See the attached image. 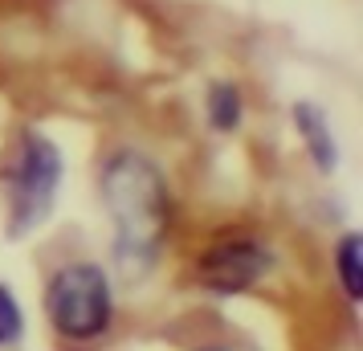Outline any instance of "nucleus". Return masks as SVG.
Returning <instances> with one entry per match:
<instances>
[{
	"instance_id": "nucleus-1",
	"label": "nucleus",
	"mask_w": 363,
	"mask_h": 351,
	"mask_svg": "<svg viewBox=\"0 0 363 351\" xmlns=\"http://www.w3.org/2000/svg\"><path fill=\"white\" fill-rule=\"evenodd\" d=\"M102 204L115 225V262L127 278H143L172 229V192L160 164L143 151H115L99 176Z\"/></svg>"
},
{
	"instance_id": "nucleus-3",
	"label": "nucleus",
	"mask_w": 363,
	"mask_h": 351,
	"mask_svg": "<svg viewBox=\"0 0 363 351\" xmlns=\"http://www.w3.org/2000/svg\"><path fill=\"white\" fill-rule=\"evenodd\" d=\"M45 315L66 339H99L111 327L115 315V294L111 278L94 262H69L45 286Z\"/></svg>"
},
{
	"instance_id": "nucleus-4",
	"label": "nucleus",
	"mask_w": 363,
	"mask_h": 351,
	"mask_svg": "<svg viewBox=\"0 0 363 351\" xmlns=\"http://www.w3.org/2000/svg\"><path fill=\"white\" fill-rule=\"evenodd\" d=\"M274 266V253L253 237H225L196 257V278L213 294H241L257 286Z\"/></svg>"
},
{
	"instance_id": "nucleus-5",
	"label": "nucleus",
	"mask_w": 363,
	"mask_h": 351,
	"mask_svg": "<svg viewBox=\"0 0 363 351\" xmlns=\"http://www.w3.org/2000/svg\"><path fill=\"white\" fill-rule=\"evenodd\" d=\"M294 127H298V139L311 151L314 167L318 172H335L339 167V139L330 131L327 111L314 106V102H294Z\"/></svg>"
},
{
	"instance_id": "nucleus-8",
	"label": "nucleus",
	"mask_w": 363,
	"mask_h": 351,
	"mask_svg": "<svg viewBox=\"0 0 363 351\" xmlns=\"http://www.w3.org/2000/svg\"><path fill=\"white\" fill-rule=\"evenodd\" d=\"M21 335H25V311H21L17 294L0 282V347L17 343Z\"/></svg>"
},
{
	"instance_id": "nucleus-2",
	"label": "nucleus",
	"mask_w": 363,
	"mask_h": 351,
	"mask_svg": "<svg viewBox=\"0 0 363 351\" xmlns=\"http://www.w3.org/2000/svg\"><path fill=\"white\" fill-rule=\"evenodd\" d=\"M62 172L66 164L50 135H21L13 164H9V233L13 237H25L45 225L57 201V188H62Z\"/></svg>"
},
{
	"instance_id": "nucleus-7",
	"label": "nucleus",
	"mask_w": 363,
	"mask_h": 351,
	"mask_svg": "<svg viewBox=\"0 0 363 351\" xmlns=\"http://www.w3.org/2000/svg\"><path fill=\"white\" fill-rule=\"evenodd\" d=\"M335 269H339V282H343L347 299H359L363 294V241H359V233H347L339 241Z\"/></svg>"
},
{
	"instance_id": "nucleus-9",
	"label": "nucleus",
	"mask_w": 363,
	"mask_h": 351,
	"mask_svg": "<svg viewBox=\"0 0 363 351\" xmlns=\"http://www.w3.org/2000/svg\"><path fill=\"white\" fill-rule=\"evenodd\" d=\"M204 351H249V347H204Z\"/></svg>"
},
{
	"instance_id": "nucleus-6",
	"label": "nucleus",
	"mask_w": 363,
	"mask_h": 351,
	"mask_svg": "<svg viewBox=\"0 0 363 351\" xmlns=\"http://www.w3.org/2000/svg\"><path fill=\"white\" fill-rule=\"evenodd\" d=\"M241 115H245L241 90L233 82H216L208 90V123H213L216 131H237L241 127Z\"/></svg>"
}]
</instances>
